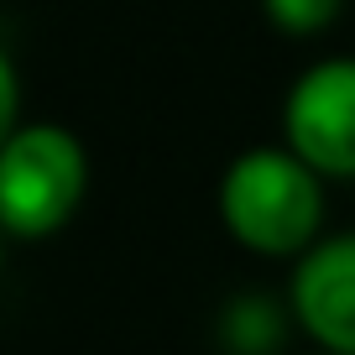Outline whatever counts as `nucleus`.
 Returning <instances> with one entry per match:
<instances>
[{
    "label": "nucleus",
    "mask_w": 355,
    "mask_h": 355,
    "mask_svg": "<svg viewBox=\"0 0 355 355\" xmlns=\"http://www.w3.org/2000/svg\"><path fill=\"white\" fill-rule=\"evenodd\" d=\"M220 225L256 256H293L324 241V178L288 146H251L220 178Z\"/></svg>",
    "instance_id": "f257e3e1"
},
{
    "label": "nucleus",
    "mask_w": 355,
    "mask_h": 355,
    "mask_svg": "<svg viewBox=\"0 0 355 355\" xmlns=\"http://www.w3.org/2000/svg\"><path fill=\"white\" fill-rule=\"evenodd\" d=\"M89 193V152L58 121H21L0 146V230L16 241L58 235Z\"/></svg>",
    "instance_id": "f03ea898"
},
{
    "label": "nucleus",
    "mask_w": 355,
    "mask_h": 355,
    "mask_svg": "<svg viewBox=\"0 0 355 355\" xmlns=\"http://www.w3.org/2000/svg\"><path fill=\"white\" fill-rule=\"evenodd\" d=\"M282 146L313 173L355 178V58H319L282 100Z\"/></svg>",
    "instance_id": "7ed1b4c3"
},
{
    "label": "nucleus",
    "mask_w": 355,
    "mask_h": 355,
    "mask_svg": "<svg viewBox=\"0 0 355 355\" xmlns=\"http://www.w3.org/2000/svg\"><path fill=\"white\" fill-rule=\"evenodd\" d=\"M288 313L324 355H355V230L324 235L293 261Z\"/></svg>",
    "instance_id": "20e7f679"
},
{
    "label": "nucleus",
    "mask_w": 355,
    "mask_h": 355,
    "mask_svg": "<svg viewBox=\"0 0 355 355\" xmlns=\"http://www.w3.org/2000/svg\"><path fill=\"white\" fill-rule=\"evenodd\" d=\"M282 309L266 293H241V298L225 303V319H220V340L230 355H272L282 345Z\"/></svg>",
    "instance_id": "39448f33"
},
{
    "label": "nucleus",
    "mask_w": 355,
    "mask_h": 355,
    "mask_svg": "<svg viewBox=\"0 0 355 355\" xmlns=\"http://www.w3.org/2000/svg\"><path fill=\"white\" fill-rule=\"evenodd\" d=\"M261 11L282 37H319L340 21L345 0H261Z\"/></svg>",
    "instance_id": "423d86ee"
},
{
    "label": "nucleus",
    "mask_w": 355,
    "mask_h": 355,
    "mask_svg": "<svg viewBox=\"0 0 355 355\" xmlns=\"http://www.w3.org/2000/svg\"><path fill=\"white\" fill-rule=\"evenodd\" d=\"M16 125H21V73H16L11 53L0 47V146L16 136Z\"/></svg>",
    "instance_id": "0eeeda50"
},
{
    "label": "nucleus",
    "mask_w": 355,
    "mask_h": 355,
    "mask_svg": "<svg viewBox=\"0 0 355 355\" xmlns=\"http://www.w3.org/2000/svg\"><path fill=\"white\" fill-rule=\"evenodd\" d=\"M0 241H6V230H0Z\"/></svg>",
    "instance_id": "6e6552de"
},
{
    "label": "nucleus",
    "mask_w": 355,
    "mask_h": 355,
    "mask_svg": "<svg viewBox=\"0 0 355 355\" xmlns=\"http://www.w3.org/2000/svg\"><path fill=\"white\" fill-rule=\"evenodd\" d=\"M319 355H324V350H319Z\"/></svg>",
    "instance_id": "1a4fd4ad"
}]
</instances>
